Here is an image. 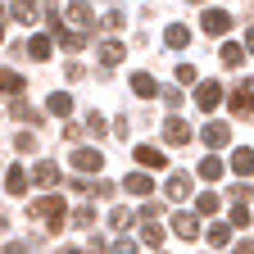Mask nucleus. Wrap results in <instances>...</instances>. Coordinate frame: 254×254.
<instances>
[{"instance_id": "f257e3e1", "label": "nucleus", "mask_w": 254, "mask_h": 254, "mask_svg": "<svg viewBox=\"0 0 254 254\" xmlns=\"http://www.w3.org/2000/svg\"><path fill=\"white\" fill-rule=\"evenodd\" d=\"M27 218L46 222V227H50V232L59 236L64 218H68V209H64V200H59V195H41V200H32V204H27Z\"/></svg>"}, {"instance_id": "f03ea898", "label": "nucleus", "mask_w": 254, "mask_h": 254, "mask_svg": "<svg viewBox=\"0 0 254 254\" xmlns=\"http://www.w3.org/2000/svg\"><path fill=\"white\" fill-rule=\"evenodd\" d=\"M73 168H77L82 177H91V173L105 168V159H100V150H86V145H82V150H73Z\"/></svg>"}, {"instance_id": "7ed1b4c3", "label": "nucleus", "mask_w": 254, "mask_h": 254, "mask_svg": "<svg viewBox=\"0 0 254 254\" xmlns=\"http://www.w3.org/2000/svg\"><path fill=\"white\" fill-rule=\"evenodd\" d=\"M204 32H209V37H227V32H232V14L227 9H204Z\"/></svg>"}, {"instance_id": "20e7f679", "label": "nucleus", "mask_w": 254, "mask_h": 254, "mask_svg": "<svg viewBox=\"0 0 254 254\" xmlns=\"http://www.w3.org/2000/svg\"><path fill=\"white\" fill-rule=\"evenodd\" d=\"M195 105H200V109H218V105H222V86L209 82V77L195 82Z\"/></svg>"}, {"instance_id": "39448f33", "label": "nucleus", "mask_w": 254, "mask_h": 254, "mask_svg": "<svg viewBox=\"0 0 254 254\" xmlns=\"http://www.w3.org/2000/svg\"><path fill=\"white\" fill-rule=\"evenodd\" d=\"M227 105H232V114H254V82H241L227 95Z\"/></svg>"}, {"instance_id": "423d86ee", "label": "nucleus", "mask_w": 254, "mask_h": 254, "mask_svg": "<svg viewBox=\"0 0 254 254\" xmlns=\"http://www.w3.org/2000/svg\"><path fill=\"white\" fill-rule=\"evenodd\" d=\"M132 159H136V164L150 173V168H168V159H164V150H154V145H136L132 150Z\"/></svg>"}, {"instance_id": "0eeeda50", "label": "nucleus", "mask_w": 254, "mask_h": 254, "mask_svg": "<svg viewBox=\"0 0 254 254\" xmlns=\"http://www.w3.org/2000/svg\"><path fill=\"white\" fill-rule=\"evenodd\" d=\"M173 232H177L182 241H195V236H200V218H195V213H173Z\"/></svg>"}, {"instance_id": "6e6552de", "label": "nucleus", "mask_w": 254, "mask_h": 254, "mask_svg": "<svg viewBox=\"0 0 254 254\" xmlns=\"http://www.w3.org/2000/svg\"><path fill=\"white\" fill-rule=\"evenodd\" d=\"M123 190H127V195H150L154 182H150V173L141 168V173H127V177H123Z\"/></svg>"}, {"instance_id": "1a4fd4ad", "label": "nucleus", "mask_w": 254, "mask_h": 254, "mask_svg": "<svg viewBox=\"0 0 254 254\" xmlns=\"http://www.w3.org/2000/svg\"><path fill=\"white\" fill-rule=\"evenodd\" d=\"M164 141H168V145H190V127H186L182 118H168V123H164Z\"/></svg>"}, {"instance_id": "9d476101", "label": "nucleus", "mask_w": 254, "mask_h": 254, "mask_svg": "<svg viewBox=\"0 0 254 254\" xmlns=\"http://www.w3.org/2000/svg\"><path fill=\"white\" fill-rule=\"evenodd\" d=\"M164 195H168V200H186V195H190V177H186V173H168Z\"/></svg>"}, {"instance_id": "9b49d317", "label": "nucleus", "mask_w": 254, "mask_h": 254, "mask_svg": "<svg viewBox=\"0 0 254 254\" xmlns=\"http://www.w3.org/2000/svg\"><path fill=\"white\" fill-rule=\"evenodd\" d=\"M232 173H236V177H254V150H250V145H236V154H232Z\"/></svg>"}, {"instance_id": "f8f14e48", "label": "nucleus", "mask_w": 254, "mask_h": 254, "mask_svg": "<svg viewBox=\"0 0 254 254\" xmlns=\"http://www.w3.org/2000/svg\"><path fill=\"white\" fill-rule=\"evenodd\" d=\"M68 23H73L77 32L95 27V18H91V5H86V0H73V5H68Z\"/></svg>"}, {"instance_id": "ddd939ff", "label": "nucleus", "mask_w": 254, "mask_h": 254, "mask_svg": "<svg viewBox=\"0 0 254 254\" xmlns=\"http://www.w3.org/2000/svg\"><path fill=\"white\" fill-rule=\"evenodd\" d=\"M227 141H232V127H227V123H209V127H204V145H209V150H222Z\"/></svg>"}, {"instance_id": "4468645a", "label": "nucleus", "mask_w": 254, "mask_h": 254, "mask_svg": "<svg viewBox=\"0 0 254 254\" xmlns=\"http://www.w3.org/2000/svg\"><path fill=\"white\" fill-rule=\"evenodd\" d=\"M9 18L14 23H37V0H9Z\"/></svg>"}, {"instance_id": "2eb2a0df", "label": "nucleus", "mask_w": 254, "mask_h": 254, "mask_svg": "<svg viewBox=\"0 0 254 254\" xmlns=\"http://www.w3.org/2000/svg\"><path fill=\"white\" fill-rule=\"evenodd\" d=\"M195 173H200L204 182H218V177H222V159H218V154H204L200 164H195Z\"/></svg>"}, {"instance_id": "dca6fc26", "label": "nucleus", "mask_w": 254, "mask_h": 254, "mask_svg": "<svg viewBox=\"0 0 254 254\" xmlns=\"http://www.w3.org/2000/svg\"><path fill=\"white\" fill-rule=\"evenodd\" d=\"M27 182H32V177H27V173H23L18 164H14V168L5 173V190H9V195H23V190H27Z\"/></svg>"}, {"instance_id": "f3484780", "label": "nucleus", "mask_w": 254, "mask_h": 254, "mask_svg": "<svg viewBox=\"0 0 254 254\" xmlns=\"http://www.w3.org/2000/svg\"><path fill=\"white\" fill-rule=\"evenodd\" d=\"M222 209V195H213V190H204V195L195 200V218H213Z\"/></svg>"}, {"instance_id": "a211bd4d", "label": "nucleus", "mask_w": 254, "mask_h": 254, "mask_svg": "<svg viewBox=\"0 0 254 254\" xmlns=\"http://www.w3.org/2000/svg\"><path fill=\"white\" fill-rule=\"evenodd\" d=\"M123 55H127V50H123L118 41H105V46H100V64H105V68H118Z\"/></svg>"}, {"instance_id": "6ab92c4d", "label": "nucleus", "mask_w": 254, "mask_h": 254, "mask_svg": "<svg viewBox=\"0 0 254 254\" xmlns=\"http://www.w3.org/2000/svg\"><path fill=\"white\" fill-rule=\"evenodd\" d=\"M209 245L213 250H227L232 245V227H227V222H213V227H209Z\"/></svg>"}, {"instance_id": "aec40b11", "label": "nucleus", "mask_w": 254, "mask_h": 254, "mask_svg": "<svg viewBox=\"0 0 254 254\" xmlns=\"http://www.w3.org/2000/svg\"><path fill=\"white\" fill-rule=\"evenodd\" d=\"M218 59H222V64H227V68H241V59H245V46H236V41H227V46H222V50H218Z\"/></svg>"}, {"instance_id": "412c9836", "label": "nucleus", "mask_w": 254, "mask_h": 254, "mask_svg": "<svg viewBox=\"0 0 254 254\" xmlns=\"http://www.w3.org/2000/svg\"><path fill=\"white\" fill-rule=\"evenodd\" d=\"M164 41H168L173 50H186V41H190V32H186L182 23H168V32H164Z\"/></svg>"}, {"instance_id": "4be33fe9", "label": "nucleus", "mask_w": 254, "mask_h": 254, "mask_svg": "<svg viewBox=\"0 0 254 254\" xmlns=\"http://www.w3.org/2000/svg\"><path fill=\"white\" fill-rule=\"evenodd\" d=\"M23 91V77L14 68H0V95H18Z\"/></svg>"}, {"instance_id": "5701e85b", "label": "nucleus", "mask_w": 254, "mask_h": 254, "mask_svg": "<svg viewBox=\"0 0 254 254\" xmlns=\"http://www.w3.org/2000/svg\"><path fill=\"white\" fill-rule=\"evenodd\" d=\"M32 182H37V186H55L59 182V168L55 164H37V168H32Z\"/></svg>"}, {"instance_id": "b1692460", "label": "nucleus", "mask_w": 254, "mask_h": 254, "mask_svg": "<svg viewBox=\"0 0 254 254\" xmlns=\"http://www.w3.org/2000/svg\"><path fill=\"white\" fill-rule=\"evenodd\" d=\"M50 114L68 118V114H73V95H68V91H55V95H50Z\"/></svg>"}, {"instance_id": "393cba45", "label": "nucleus", "mask_w": 254, "mask_h": 254, "mask_svg": "<svg viewBox=\"0 0 254 254\" xmlns=\"http://www.w3.org/2000/svg\"><path fill=\"white\" fill-rule=\"evenodd\" d=\"M132 91L141 95V100H150V95H154V77L150 73H132Z\"/></svg>"}, {"instance_id": "a878e982", "label": "nucleus", "mask_w": 254, "mask_h": 254, "mask_svg": "<svg viewBox=\"0 0 254 254\" xmlns=\"http://www.w3.org/2000/svg\"><path fill=\"white\" fill-rule=\"evenodd\" d=\"M141 241L150 250H159V245H164V227H159V222H145V227H141Z\"/></svg>"}, {"instance_id": "bb28decb", "label": "nucleus", "mask_w": 254, "mask_h": 254, "mask_svg": "<svg viewBox=\"0 0 254 254\" xmlns=\"http://www.w3.org/2000/svg\"><path fill=\"white\" fill-rule=\"evenodd\" d=\"M27 55L46 64V59H50V37H32V41H27Z\"/></svg>"}, {"instance_id": "cd10ccee", "label": "nucleus", "mask_w": 254, "mask_h": 254, "mask_svg": "<svg viewBox=\"0 0 254 254\" xmlns=\"http://www.w3.org/2000/svg\"><path fill=\"white\" fill-rule=\"evenodd\" d=\"M14 118H18V123H32V127H37V123H41V114H37V109H32L27 100H14Z\"/></svg>"}, {"instance_id": "c85d7f7f", "label": "nucleus", "mask_w": 254, "mask_h": 254, "mask_svg": "<svg viewBox=\"0 0 254 254\" xmlns=\"http://www.w3.org/2000/svg\"><path fill=\"white\" fill-rule=\"evenodd\" d=\"M59 46L64 50H82L86 46V32H59Z\"/></svg>"}, {"instance_id": "c756f323", "label": "nucleus", "mask_w": 254, "mask_h": 254, "mask_svg": "<svg viewBox=\"0 0 254 254\" xmlns=\"http://www.w3.org/2000/svg\"><path fill=\"white\" fill-rule=\"evenodd\" d=\"M86 132H91V136H95V141H100V136H105V132H109V127H105V118H100V114H95V109H91V114H86Z\"/></svg>"}, {"instance_id": "7c9ffc66", "label": "nucleus", "mask_w": 254, "mask_h": 254, "mask_svg": "<svg viewBox=\"0 0 254 254\" xmlns=\"http://www.w3.org/2000/svg\"><path fill=\"white\" fill-rule=\"evenodd\" d=\"M73 222H77L82 232H86V227H95V209H91V204H82V209L73 213Z\"/></svg>"}, {"instance_id": "2f4dec72", "label": "nucleus", "mask_w": 254, "mask_h": 254, "mask_svg": "<svg viewBox=\"0 0 254 254\" xmlns=\"http://www.w3.org/2000/svg\"><path fill=\"white\" fill-rule=\"evenodd\" d=\"M100 23H105V32H123V23H127V18H123L118 9H109V14L100 18Z\"/></svg>"}, {"instance_id": "473e14b6", "label": "nucleus", "mask_w": 254, "mask_h": 254, "mask_svg": "<svg viewBox=\"0 0 254 254\" xmlns=\"http://www.w3.org/2000/svg\"><path fill=\"white\" fill-rule=\"evenodd\" d=\"M127 222H132V213H127V209H114V213H109V227H114V232H123Z\"/></svg>"}, {"instance_id": "72a5a7b5", "label": "nucleus", "mask_w": 254, "mask_h": 254, "mask_svg": "<svg viewBox=\"0 0 254 254\" xmlns=\"http://www.w3.org/2000/svg\"><path fill=\"white\" fill-rule=\"evenodd\" d=\"M232 227H250V209L245 204H232Z\"/></svg>"}, {"instance_id": "f704fd0d", "label": "nucleus", "mask_w": 254, "mask_h": 254, "mask_svg": "<svg viewBox=\"0 0 254 254\" xmlns=\"http://www.w3.org/2000/svg\"><path fill=\"white\" fill-rule=\"evenodd\" d=\"M14 145H18L23 154H32V150H37V136H32V132H18V136H14Z\"/></svg>"}, {"instance_id": "c9c22d12", "label": "nucleus", "mask_w": 254, "mask_h": 254, "mask_svg": "<svg viewBox=\"0 0 254 254\" xmlns=\"http://www.w3.org/2000/svg\"><path fill=\"white\" fill-rule=\"evenodd\" d=\"M177 82H200V73H195V64H177Z\"/></svg>"}, {"instance_id": "e433bc0d", "label": "nucleus", "mask_w": 254, "mask_h": 254, "mask_svg": "<svg viewBox=\"0 0 254 254\" xmlns=\"http://www.w3.org/2000/svg\"><path fill=\"white\" fill-rule=\"evenodd\" d=\"M159 209H164V204H154V200H150V204H141V218H145V222H154V218H159Z\"/></svg>"}, {"instance_id": "4c0bfd02", "label": "nucleus", "mask_w": 254, "mask_h": 254, "mask_svg": "<svg viewBox=\"0 0 254 254\" xmlns=\"http://www.w3.org/2000/svg\"><path fill=\"white\" fill-rule=\"evenodd\" d=\"M91 195H100V200H109V195H114V186H109V182H95V186H91Z\"/></svg>"}, {"instance_id": "58836bf2", "label": "nucleus", "mask_w": 254, "mask_h": 254, "mask_svg": "<svg viewBox=\"0 0 254 254\" xmlns=\"http://www.w3.org/2000/svg\"><path fill=\"white\" fill-rule=\"evenodd\" d=\"M114 254H141V250H136V241H118V245H114Z\"/></svg>"}, {"instance_id": "ea45409f", "label": "nucleus", "mask_w": 254, "mask_h": 254, "mask_svg": "<svg viewBox=\"0 0 254 254\" xmlns=\"http://www.w3.org/2000/svg\"><path fill=\"white\" fill-rule=\"evenodd\" d=\"M232 254H254V236H245V241H241V245H236Z\"/></svg>"}, {"instance_id": "a19ab883", "label": "nucleus", "mask_w": 254, "mask_h": 254, "mask_svg": "<svg viewBox=\"0 0 254 254\" xmlns=\"http://www.w3.org/2000/svg\"><path fill=\"white\" fill-rule=\"evenodd\" d=\"M5 254H27V245H23V241H9V245H5Z\"/></svg>"}, {"instance_id": "79ce46f5", "label": "nucleus", "mask_w": 254, "mask_h": 254, "mask_svg": "<svg viewBox=\"0 0 254 254\" xmlns=\"http://www.w3.org/2000/svg\"><path fill=\"white\" fill-rule=\"evenodd\" d=\"M245 55H254V27L245 32Z\"/></svg>"}, {"instance_id": "37998d69", "label": "nucleus", "mask_w": 254, "mask_h": 254, "mask_svg": "<svg viewBox=\"0 0 254 254\" xmlns=\"http://www.w3.org/2000/svg\"><path fill=\"white\" fill-rule=\"evenodd\" d=\"M190 5H204V0H190Z\"/></svg>"}, {"instance_id": "c03bdc74", "label": "nucleus", "mask_w": 254, "mask_h": 254, "mask_svg": "<svg viewBox=\"0 0 254 254\" xmlns=\"http://www.w3.org/2000/svg\"><path fill=\"white\" fill-rule=\"evenodd\" d=\"M0 37H5V27H0Z\"/></svg>"}]
</instances>
